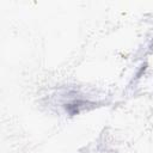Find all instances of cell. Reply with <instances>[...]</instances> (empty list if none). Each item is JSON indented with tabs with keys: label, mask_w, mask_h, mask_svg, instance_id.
<instances>
[{
	"label": "cell",
	"mask_w": 153,
	"mask_h": 153,
	"mask_svg": "<svg viewBox=\"0 0 153 153\" xmlns=\"http://www.w3.org/2000/svg\"><path fill=\"white\" fill-rule=\"evenodd\" d=\"M86 104H87V102L78 99V100H73V102H71V103L66 104V105H65V109H66V111H67L71 116H73V115L79 114L81 109L86 108V106H85Z\"/></svg>",
	"instance_id": "cell-1"
}]
</instances>
